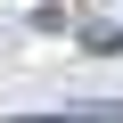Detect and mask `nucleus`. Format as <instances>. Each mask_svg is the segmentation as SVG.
I'll return each instance as SVG.
<instances>
[{
    "label": "nucleus",
    "instance_id": "f257e3e1",
    "mask_svg": "<svg viewBox=\"0 0 123 123\" xmlns=\"http://www.w3.org/2000/svg\"><path fill=\"white\" fill-rule=\"evenodd\" d=\"M17 123H123V98H90V107H57V115H17Z\"/></svg>",
    "mask_w": 123,
    "mask_h": 123
}]
</instances>
